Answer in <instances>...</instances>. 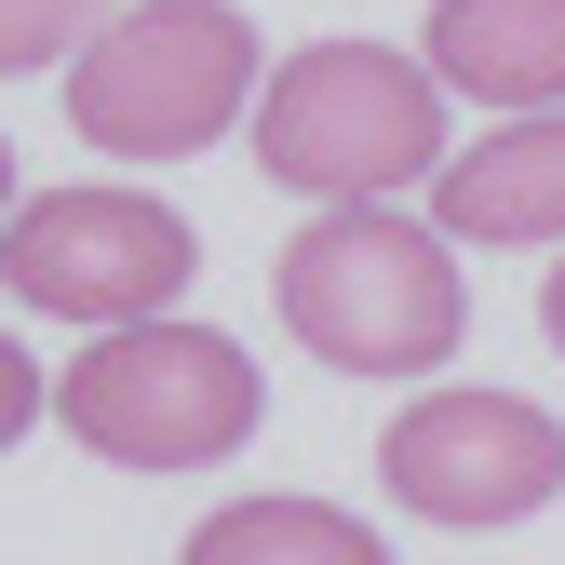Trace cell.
I'll return each instance as SVG.
<instances>
[{
    "label": "cell",
    "instance_id": "6da1fadb",
    "mask_svg": "<svg viewBox=\"0 0 565 565\" xmlns=\"http://www.w3.org/2000/svg\"><path fill=\"white\" fill-rule=\"evenodd\" d=\"M269 297H282V337L337 377H431V364H458V323H471L445 230L391 216V202H323L282 243Z\"/></svg>",
    "mask_w": 565,
    "mask_h": 565
},
{
    "label": "cell",
    "instance_id": "7a4b0ae2",
    "mask_svg": "<svg viewBox=\"0 0 565 565\" xmlns=\"http://www.w3.org/2000/svg\"><path fill=\"white\" fill-rule=\"evenodd\" d=\"M445 82L431 54L391 41H310L256 82V162L297 202H391L417 175H445Z\"/></svg>",
    "mask_w": 565,
    "mask_h": 565
},
{
    "label": "cell",
    "instance_id": "3957f363",
    "mask_svg": "<svg viewBox=\"0 0 565 565\" xmlns=\"http://www.w3.org/2000/svg\"><path fill=\"white\" fill-rule=\"evenodd\" d=\"M269 377L243 364V337L216 323H108L82 364H54V431L108 471H216L256 445Z\"/></svg>",
    "mask_w": 565,
    "mask_h": 565
},
{
    "label": "cell",
    "instance_id": "277c9868",
    "mask_svg": "<svg viewBox=\"0 0 565 565\" xmlns=\"http://www.w3.org/2000/svg\"><path fill=\"white\" fill-rule=\"evenodd\" d=\"M256 28L230 0H121V14L67 54V121L108 162H189L256 108Z\"/></svg>",
    "mask_w": 565,
    "mask_h": 565
},
{
    "label": "cell",
    "instance_id": "5b68a950",
    "mask_svg": "<svg viewBox=\"0 0 565 565\" xmlns=\"http://www.w3.org/2000/svg\"><path fill=\"white\" fill-rule=\"evenodd\" d=\"M189 269H202V230L175 216V202L149 189H41L0 216V297L41 310V323H162L189 297Z\"/></svg>",
    "mask_w": 565,
    "mask_h": 565
},
{
    "label": "cell",
    "instance_id": "8992f818",
    "mask_svg": "<svg viewBox=\"0 0 565 565\" xmlns=\"http://www.w3.org/2000/svg\"><path fill=\"white\" fill-rule=\"evenodd\" d=\"M377 484L417 525H525L565 499V431L525 391H417L377 431Z\"/></svg>",
    "mask_w": 565,
    "mask_h": 565
},
{
    "label": "cell",
    "instance_id": "52a82bcc",
    "mask_svg": "<svg viewBox=\"0 0 565 565\" xmlns=\"http://www.w3.org/2000/svg\"><path fill=\"white\" fill-rule=\"evenodd\" d=\"M431 230L445 243H565V108H525L471 149H445Z\"/></svg>",
    "mask_w": 565,
    "mask_h": 565
},
{
    "label": "cell",
    "instance_id": "ba28073f",
    "mask_svg": "<svg viewBox=\"0 0 565 565\" xmlns=\"http://www.w3.org/2000/svg\"><path fill=\"white\" fill-rule=\"evenodd\" d=\"M431 82L471 95V108H565V0H431Z\"/></svg>",
    "mask_w": 565,
    "mask_h": 565
},
{
    "label": "cell",
    "instance_id": "9c48e42d",
    "mask_svg": "<svg viewBox=\"0 0 565 565\" xmlns=\"http://www.w3.org/2000/svg\"><path fill=\"white\" fill-rule=\"evenodd\" d=\"M175 565H391V539L337 499H230V512L189 525Z\"/></svg>",
    "mask_w": 565,
    "mask_h": 565
},
{
    "label": "cell",
    "instance_id": "30bf717a",
    "mask_svg": "<svg viewBox=\"0 0 565 565\" xmlns=\"http://www.w3.org/2000/svg\"><path fill=\"white\" fill-rule=\"evenodd\" d=\"M108 14H121V0H0V82H28V67L82 54Z\"/></svg>",
    "mask_w": 565,
    "mask_h": 565
},
{
    "label": "cell",
    "instance_id": "8fae6325",
    "mask_svg": "<svg viewBox=\"0 0 565 565\" xmlns=\"http://www.w3.org/2000/svg\"><path fill=\"white\" fill-rule=\"evenodd\" d=\"M41 404H54V391H41V364H28L14 337H0V458H14V445L41 431Z\"/></svg>",
    "mask_w": 565,
    "mask_h": 565
},
{
    "label": "cell",
    "instance_id": "7c38bea8",
    "mask_svg": "<svg viewBox=\"0 0 565 565\" xmlns=\"http://www.w3.org/2000/svg\"><path fill=\"white\" fill-rule=\"evenodd\" d=\"M539 323H552V350H565V256H552V282H539Z\"/></svg>",
    "mask_w": 565,
    "mask_h": 565
},
{
    "label": "cell",
    "instance_id": "4fadbf2b",
    "mask_svg": "<svg viewBox=\"0 0 565 565\" xmlns=\"http://www.w3.org/2000/svg\"><path fill=\"white\" fill-rule=\"evenodd\" d=\"M0 216H14V149H0Z\"/></svg>",
    "mask_w": 565,
    "mask_h": 565
}]
</instances>
